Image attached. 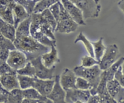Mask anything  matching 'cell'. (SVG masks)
Returning <instances> with one entry per match:
<instances>
[{
	"label": "cell",
	"mask_w": 124,
	"mask_h": 103,
	"mask_svg": "<svg viewBox=\"0 0 124 103\" xmlns=\"http://www.w3.org/2000/svg\"><path fill=\"white\" fill-rule=\"evenodd\" d=\"M30 17V35L38 42L46 47L56 45V40L54 34L55 31L45 20L41 13H32Z\"/></svg>",
	"instance_id": "obj_1"
},
{
	"label": "cell",
	"mask_w": 124,
	"mask_h": 103,
	"mask_svg": "<svg viewBox=\"0 0 124 103\" xmlns=\"http://www.w3.org/2000/svg\"><path fill=\"white\" fill-rule=\"evenodd\" d=\"M13 43L16 49L25 54L29 61L40 56L48 51V47L38 42L30 34L27 35H16Z\"/></svg>",
	"instance_id": "obj_2"
},
{
	"label": "cell",
	"mask_w": 124,
	"mask_h": 103,
	"mask_svg": "<svg viewBox=\"0 0 124 103\" xmlns=\"http://www.w3.org/2000/svg\"><path fill=\"white\" fill-rule=\"evenodd\" d=\"M73 71L77 77H82L90 83L92 86V89L90 90L91 95H94L103 71L101 69L99 65H96L90 68L78 66L74 68Z\"/></svg>",
	"instance_id": "obj_3"
},
{
	"label": "cell",
	"mask_w": 124,
	"mask_h": 103,
	"mask_svg": "<svg viewBox=\"0 0 124 103\" xmlns=\"http://www.w3.org/2000/svg\"><path fill=\"white\" fill-rule=\"evenodd\" d=\"M79 25L74 21L60 2V12L55 32L69 34L77 30Z\"/></svg>",
	"instance_id": "obj_4"
},
{
	"label": "cell",
	"mask_w": 124,
	"mask_h": 103,
	"mask_svg": "<svg viewBox=\"0 0 124 103\" xmlns=\"http://www.w3.org/2000/svg\"><path fill=\"white\" fill-rule=\"evenodd\" d=\"M83 13L84 19L96 18L101 11V6L94 0H70Z\"/></svg>",
	"instance_id": "obj_5"
},
{
	"label": "cell",
	"mask_w": 124,
	"mask_h": 103,
	"mask_svg": "<svg viewBox=\"0 0 124 103\" xmlns=\"http://www.w3.org/2000/svg\"><path fill=\"white\" fill-rule=\"evenodd\" d=\"M119 49L116 44H111L106 47L105 52L99 61V68L102 71L107 69L117 60Z\"/></svg>",
	"instance_id": "obj_6"
},
{
	"label": "cell",
	"mask_w": 124,
	"mask_h": 103,
	"mask_svg": "<svg viewBox=\"0 0 124 103\" xmlns=\"http://www.w3.org/2000/svg\"><path fill=\"white\" fill-rule=\"evenodd\" d=\"M35 70V77L40 79H53L56 66L48 68L41 61V55L30 60Z\"/></svg>",
	"instance_id": "obj_7"
},
{
	"label": "cell",
	"mask_w": 124,
	"mask_h": 103,
	"mask_svg": "<svg viewBox=\"0 0 124 103\" xmlns=\"http://www.w3.org/2000/svg\"><path fill=\"white\" fill-rule=\"evenodd\" d=\"M91 93L89 90H80L75 89L65 90V103H88Z\"/></svg>",
	"instance_id": "obj_8"
},
{
	"label": "cell",
	"mask_w": 124,
	"mask_h": 103,
	"mask_svg": "<svg viewBox=\"0 0 124 103\" xmlns=\"http://www.w3.org/2000/svg\"><path fill=\"white\" fill-rule=\"evenodd\" d=\"M28 62L29 60L25 54L16 48L10 51L8 57L6 60L7 63L16 71L22 68Z\"/></svg>",
	"instance_id": "obj_9"
},
{
	"label": "cell",
	"mask_w": 124,
	"mask_h": 103,
	"mask_svg": "<svg viewBox=\"0 0 124 103\" xmlns=\"http://www.w3.org/2000/svg\"><path fill=\"white\" fill-rule=\"evenodd\" d=\"M60 2L70 17L78 25H86L82 12L75 4L70 0H60Z\"/></svg>",
	"instance_id": "obj_10"
},
{
	"label": "cell",
	"mask_w": 124,
	"mask_h": 103,
	"mask_svg": "<svg viewBox=\"0 0 124 103\" xmlns=\"http://www.w3.org/2000/svg\"><path fill=\"white\" fill-rule=\"evenodd\" d=\"M54 83L50 93L47 96L50 100L54 103H65V90L62 88L59 83V75L54 77Z\"/></svg>",
	"instance_id": "obj_11"
},
{
	"label": "cell",
	"mask_w": 124,
	"mask_h": 103,
	"mask_svg": "<svg viewBox=\"0 0 124 103\" xmlns=\"http://www.w3.org/2000/svg\"><path fill=\"white\" fill-rule=\"evenodd\" d=\"M107 89L110 96L116 101V103L124 102V87L121 86L115 78L107 81Z\"/></svg>",
	"instance_id": "obj_12"
},
{
	"label": "cell",
	"mask_w": 124,
	"mask_h": 103,
	"mask_svg": "<svg viewBox=\"0 0 124 103\" xmlns=\"http://www.w3.org/2000/svg\"><path fill=\"white\" fill-rule=\"evenodd\" d=\"M107 80L104 71H102L100 81L96 89L95 94H98L100 98V103H117L110 96L107 89Z\"/></svg>",
	"instance_id": "obj_13"
},
{
	"label": "cell",
	"mask_w": 124,
	"mask_h": 103,
	"mask_svg": "<svg viewBox=\"0 0 124 103\" xmlns=\"http://www.w3.org/2000/svg\"><path fill=\"white\" fill-rule=\"evenodd\" d=\"M77 76L73 70L69 68H64L61 75L59 76V83L62 88L65 90L75 89V82Z\"/></svg>",
	"instance_id": "obj_14"
},
{
	"label": "cell",
	"mask_w": 124,
	"mask_h": 103,
	"mask_svg": "<svg viewBox=\"0 0 124 103\" xmlns=\"http://www.w3.org/2000/svg\"><path fill=\"white\" fill-rule=\"evenodd\" d=\"M41 59L44 65L48 68L53 67L56 66L57 63L60 62L56 45H52L51 47L50 51L42 54L41 55Z\"/></svg>",
	"instance_id": "obj_15"
},
{
	"label": "cell",
	"mask_w": 124,
	"mask_h": 103,
	"mask_svg": "<svg viewBox=\"0 0 124 103\" xmlns=\"http://www.w3.org/2000/svg\"><path fill=\"white\" fill-rule=\"evenodd\" d=\"M54 80L53 79H40L35 77L33 88L42 96H47L50 93Z\"/></svg>",
	"instance_id": "obj_16"
},
{
	"label": "cell",
	"mask_w": 124,
	"mask_h": 103,
	"mask_svg": "<svg viewBox=\"0 0 124 103\" xmlns=\"http://www.w3.org/2000/svg\"><path fill=\"white\" fill-rule=\"evenodd\" d=\"M0 84L8 92L14 89L19 88L17 73L7 74L0 76Z\"/></svg>",
	"instance_id": "obj_17"
},
{
	"label": "cell",
	"mask_w": 124,
	"mask_h": 103,
	"mask_svg": "<svg viewBox=\"0 0 124 103\" xmlns=\"http://www.w3.org/2000/svg\"><path fill=\"white\" fill-rule=\"evenodd\" d=\"M30 15L23 6L16 3L13 8V25L16 28L19 23L27 18Z\"/></svg>",
	"instance_id": "obj_18"
},
{
	"label": "cell",
	"mask_w": 124,
	"mask_h": 103,
	"mask_svg": "<svg viewBox=\"0 0 124 103\" xmlns=\"http://www.w3.org/2000/svg\"><path fill=\"white\" fill-rule=\"evenodd\" d=\"M0 31L4 37L13 42L16 36V28L13 24L7 22L0 18Z\"/></svg>",
	"instance_id": "obj_19"
},
{
	"label": "cell",
	"mask_w": 124,
	"mask_h": 103,
	"mask_svg": "<svg viewBox=\"0 0 124 103\" xmlns=\"http://www.w3.org/2000/svg\"><path fill=\"white\" fill-rule=\"evenodd\" d=\"M23 95L24 99L39 100L42 103H53L47 96H42L33 87L23 90Z\"/></svg>",
	"instance_id": "obj_20"
},
{
	"label": "cell",
	"mask_w": 124,
	"mask_h": 103,
	"mask_svg": "<svg viewBox=\"0 0 124 103\" xmlns=\"http://www.w3.org/2000/svg\"><path fill=\"white\" fill-rule=\"evenodd\" d=\"M15 49L13 42L5 38L0 41V63L6 62L9 51Z\"/></svg>",
	"instance_id": "obj_21"
},
{
	"label": "cell",
	"mask_w": 124,
	"mask_h": 103,
	"mask_svg": "<svg viewBox=\"0 0 124 103\" xmlns=\"http://www.w3.org/2000/svg\"><path fill=\"white\" fill-rule=\"evenodd\" d=\"M94 52V57L98 62L101 59L105 52L106 47L104 44V37H101L96 42H92Z\"/></svg>",
	"instance_id": "obj_22"
},
{
	"label": "cell",
	"mask_w": 124,
	"mask_h": 103,
	"mask_svg": "<svg viewBox=\"0 0 124 103\" xmlns=\"http://www.w3.org/2000/svg\"><path fill=\"white\" fill-rule=\"evenodd\" d=\"M24 100L23 95V90L20 88H16L8 92L7 103H21Z\"/></svg>",
	"instance_id": "obj_23"
},
{
	"label": "cell",
	"mask_w": 124,
	"mask_h": 103,
	"mask_svg": "<svg viewBox=\"0 0 124 103\" xmlns=\"http://www.w3.org/2000/svg\"><path fill=\"white\" fill-rule=\"evenodd\" d=\"M31 24L30 15L19 23L16 28V35L30 34V27Z\"/></svg>",
	"instance_id": "obj_24"
},
{
	"label": "cell",
	"mask_w": 124,
	"mask_h": 103,
	"mask_svg": "<svg viewBox=\"0 0 124 103\" xmlns=\"http://www.w3.org/2000/svg\"><path fill=\"white\" fill-rule=\"evenodd\" d=\"M124 62V57H121L119 59H117L113 64L111 65L105 71H104L105 72V76L107 81L110 80L114 78V75H115V72L117 71V69L119 68L120 66L123 65Z\"/></svg>",
	"instance_id": "obj_25"
},
{
	"label": "cell",
	"mask_w": 124,
	"mask_h": 103,
	"mask_svg": "<svg viewBox=\"0 0 124 103\" xmlns=\"http://www.w3.org/2000/svg\"><path fill=\"white\" fill-rule=\"evenodd\" d=\"M79 42H81L83 43L86 50L87 51L88 53L89 54V55L94 57V52H93V48L92 44V42L86 37V36L84 34V33L82 32H81L79 33V34L76 37V39L75 40L74 43H77Z\"/></svg>",
	"instance_id": "obj_26"
},
{
	"label": "cell",
	"mask_w": 124,
	"mask_h": 103,
	"mask_svg": "<svg viewBox=\"0 0 124 103\" xmlns=\"http://www.w3.org/2000/svg\"><path fill=\"white\" fill-rule=\"evenodd\" d=\"M18 83L20 89L22 90L33 87L35 77H29L26 76L17 74Z\"/></svg>",
	"instance_id": "obj_27"
},
{
	"label": "cell",
	"mask_w": 124,
	"mask_h": 103,
	"mask_svg": "<svg viewBox=\"0 0 124 103\" xmlns=\"http://www.w3.org/2000/svg\"><path fill=\"white\" fill-rule=\"evenodd\" d=\"M59 1L60 0H39L35 4L33 13H41Z\"/></svg>",
	"instance_id": "obj_28"
},
{
	"label": "cell",
	"mask_w": 124,
	"mask_h": 103,
	"mask_svg": "<svg viewBox=\"0 0 124 103\" xmlns=\"http://www.w3.org/2000/svg\"><path fill=\"white\" fill-rule=\"evenodd\" d=\"M17 74L22 76H29V77H35V70L33 66L30 61L28 62L26 65L22 68L16 71Z\"/></svg>",
	"instance_id": "obj_29"
},
{
	"label": "cell",
	"mask_w": 124,
	"mask_h": 103,
	"mask_svg": "<svg viewBox=\"0 0 124 103\" xmlns=\"http://www.w3.org/2000/svg\"><path fill=\"white\" fill-rule=\"evenodd\" d=\"M75 88L76 89L80 90H89L92 89L90 83L85 78L81 77H77L75 82Z\"/></svg>",
	"instance_id": "obj_30"
},
{
	"label": "cell",
	"mask_w": 124,
	"mask_h": 103,
	"mask_svg": "<svg viewBox=\"0 0 124 103\" xmlns=\"http://www.w3.org/2000/svg\"><path fill=\"white\" fill-rule=\"evenodd\" d=\"M15 3L23 6L26 9L29 14H31L33 11L36 2L33 0H13Z\"/></svg>",
	"instance_id": "obj_31"
},
{
	"label": "cell",
	"mask_w": 124,
	"mask_h": 103,
	"mask_svg": "<svg viewBox=\"0 0 124 103\" xmlns=\"http://www.w3.org/2000/svg\"><path fill=\"white\" fill-rule=\"evenodd\" d=\"M99 62L94 57L90 55H85L81 59V66L85 68H90L98 65Z\"/></svg>",
	"instance_id": "obj_32"
},
{
	"label": "cell",
	"mask_w": 124,
	"mask_h": 103,
	"mask_svg": "<svg viewBox=\"0 0 124 103\" xmlns=\"http://www.w3.org/2000/svg\"><path fill=\"white\" fill-rule=\"evenodd\" d=\"M17 73L16 71L11 68L6 62L0 63V76L7 74Z\"/></svg>",
	"instance_id": "obj_33"
},
{
	"label": "cell",
	"mask_w": 124,
	"mask_h": 103,
	"mask_svg": "<svg viewBox=\"0 0 124 103\" xmlns=\"http://www.w3.org/2000/svg\"><path fill=\"white\" fill-rule=\"evenodd\" d=\"M48 10L51 12L52 15L53 16L55 20L56 21V22L59 19V12H60V1L54 4L52 6L48 8Z\"/></svg>",
	"instance_id": "obj_34"
},
{
	"label": "cell",
	"mask_w": 124,
	"mask_h": 103,
	"mask_svg": "<svg viewBox=\"0 0 124 103\" xmlns=\"http://www.w3.org/2000/svg\"><path fill=\"white\" fill-rule=\"evenodd\" d=\"M114 78L116 80H117L121 84V86L124 87V79L122 65L120 66L119 68L117 69V71H116L115 75H114Z\"/></svg>",
	"instance_id": "obj_35"
},
{
	"label": "cell",
	"mask_w": 124,
	"mask_h": 103,
	"mask_svg": "<svg viewBox=\"0 0 124 103\" xmlns=\"http://www.w3.org/2000/svg\"><path fill=\"white\" fill-rule=\"evenodd\" d=\"M8 92L4 89L0 84V103H7Z\"/></svg>",
	"instance_id": "obj_36"
},
{
	"label": "cell",
	"mask_w": 124,
	"mask_h": 103,
	"mask_svg": "<svg viewBox=\"0 0 124 103\" xmlns=\"http://www.w3.org/2000/svg\"><path fill=\"white\" fill-rule=\"evenodd\" d=\"M88 103H100V98L98 94H94V95H91L90 96L89 100Z\"/></svg>",
	"instance_id": "obj_37"
},
{
	"label": "cell",
	"mask_w": 124,
	"mask_h": 103,
	"mask_svg": "<svg viewBox=\"0 0 124 103\" xmlns=\"http://www.w3.org/2000/svg\"><path fill=\"white\" fill-rule=\"evenodd\" d=\"M117 5H118L119 8L121 9V10L122 11V13H124V0H120V1H119Z\"/></svg>",
	"instance_id": "obj_38"
},
{
	"label": "cell",
	"mask_w": 124,
	"mask_h": 103,
	"mask_svg": "<svg viewBox=\"0 0 124 103\" xmlns=\"http://www.w3.org/2000/svg\"><path fill=\"white\" fill-rule=\"evenodd\" d=\"M5 38H6V37H4V36H3V35L2 34H1V31H0V41H2V40H4V39Z\"/></svg>",
	"instance_id": "obj_39"
},
{
	"label": "cell",
	"mask_w": 124,
	"mask_h": 103,
	"mask_svg": "<svg viewBox=\"0 0 124 103\" xmlns=\"http://www.w3.org/2000/svg\"><path fill=\"white\" fill-rule=\"evenodd\" d=\"M94 1L96 2H98V3H100V0H94Z\"/></svg>",
	"instance_id": "obj_40"
},
{
	"label": "cell",
	"mask_w": 124,
	"mask_h": 103,
	"mask_svg": "<svg viewBox=\"0 0 124 103\" xmlns=\"http://www.w3.org/2000/svg\"><path fill=\"white\" fill-rule=\"evenodd\" d=\"M39 1V0H36V2H38V1Z\"/></svg>",
	"instance_id": "obj_41"
},
{
	"label": "cell",
	"mask_w": 124,
	"mask_h": 103,
	"mask_svg": "<svg viewBox=\"0 0 124 103\" xmlns=\"http://www.w3.org/2000/svg\"><path fill=\"white\" fill-rule=\"evenodd\" d=\"M33 1H35V2H36V0H33Z\"/></svg>",
	"instance_id": "obj_42"
}]
</instances>
